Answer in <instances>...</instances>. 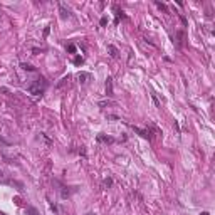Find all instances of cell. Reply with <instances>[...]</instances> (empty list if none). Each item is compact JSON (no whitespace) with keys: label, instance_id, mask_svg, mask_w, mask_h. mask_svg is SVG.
I'll list each match as a JSON object with an SVG mask.
<instances>
[{"label":"cell","instance_id":"6da1fadb","mask_svg":"<svg viewBox=\"0 0 215 215\" xmlns=\"http://www.w3.org/2000/svg\"><path fill=\"white\" fill-rule=\"evenodd\" d=\"M46 89H47V81L44 79V77H39L34 84L29 86V93L34 94V96H42Z\"/></svg>","mask_w":215,"mask_h":215},{"label":"cell","instance_id":"7a4b0ae2","mask_svg":"<svg viewBox=\"0 0 215 215\" xmlns=\"http://www.w3.org/2000/svg\"><path fill=\"white\" fill-rule=\"evenodd\" d=\"M59 8H60V17H62V19L71 17V10H69V7H67L66 4H59Z\"/></svg>","mask_w":215,"mask_h":215},{"label":"cell","instance_id":"3957f363","mask_svg":"<svg viewBox=\"0 0 215 215\" xmlns=\"http://www.w3.org/2000/svg\"><path fill=\"white\" fill-rule=\"evenodd\" d=\"M106 94L111 98L113 96V79L111 77H108L106 79Z\"/></svg>","mask_w":215,"mask_h":215},{"label":"cell","instance_id":"277c9868","mask_svg":"<svg viewBox=\"0 0 215 215\" xmlns=\"http://www.w3.org/2000/svg\"><path fill=\"white\" fill-rule=\"evenodd\" d=\"M98 141L101 143H114L113 136H106V134H98Z\"/></svg>","mask_w":215,"mask_h":215},{"label":"cell","instance_id":"5b68a950","mask_svg":"<svg viewBox=\"0 0 215 215\" xmlns=\"http://www.w3.org/2000/svg\"><path fill=\"white\" fill-rule=\"evenodd\" d=\"M131 128H133L140 136H143V138H150V133H148V131H145V129H141V128H138V126H131Z\"/></svg>","mask_w":215,"mask_h":215},{"label":"cell","instance_id":"8992f818","mask_svg":"<svg viewBox=\"0 0 215 215\" xmlns=\"http://www.w3.org/2000/svg\"><path fill=\"white\" fill-rule=\"evenodd\" d=\"M77 77H79L81 82H87V79H91V74L89 72H79L77 74Z\"/></svg>","mask_w":215,"mask_h":215},{"label":"cell","instance_id":"52a82bcc","mask_svg":"<svg viewBox=\"0 0 215 215\" xmlns=\"http://www.w3.org/2000/svg\"><path fill=\"white\" fill-rule=\"evenodd\" d=\"M108 51H109V54H111V57H118V49L114 46H108Z\"/></svg>","mask_w":215,"mask_h":215},{"label":"cell","instance_id":"ba28073f","mask_svg":"<svg viewBox=\"0 0 215 215\" xmlns=\"http://www.w3.org/2000/svg\"><path fill=\"white\" fill-rule=\"evenodd\" d=\"M111 185H113V178H106V180L103 181V187H104V188L111 187Z\"/></svg>","mask_w":215,"mask_h":215},{"label":"cell","instance_id":"9c48e42d","mask_svg":"<svg viewBox=\"0 0 215 215\" xmlns=\"http://www.w3.org/2000/svg\"><path fill=\"white\" fill-rule=\"evenodd\" d=\"M156 7H158V8H161V10H163L165 13H168V8H167V5H165V4H160V2H156Z\"/></svg>","mask_w":215,"mask_h":215},{"label":"cell","instance_id":"30bf717a","mask_svg":"<svg viewBox=\"0 0 215 215\" xmlns=\"http://www.w3.org/2000/svg\"><path fill=\"white\" fill-rule=\"evenodd\" d=\"M67 81H69V76H66V77H62V79H60V82L57 84V87H62V86H64V84L67 82Z\"/></svg>","mask_w":215,"mask_h":215},{"label":"cell","instance_id":"8fae6325","mask_svg":"<svg viewBox=\"0 0 215 215\" xmlns=\"http://www.w3.org/2000/svg\"><path fill=\"white\" fill-rule=\"evenodd\" d=\"M22 69H24V71H34V67L30 66V64H22Z\"/></svg>","mask_w":215,"mask_h":215},{"label":"cell","instance_id":"7c38bea8","mask_svg":"<svg viewBox=\"0 0 215 215\" xmlns=\"http://www.w3.org/2000/svg\"><path fill=\"white\" fill-rule=\"evenodd\" d=\"M67 51H69L71 54H74V52H76V46H72V44H69V46H67Z\"/></svg>","mask_w":215,"mask_h":215},{"label":"cell","instance_id":"4fadbf2b","mask_svg":"<svg viewBox=\"0 0 215 215\" xmlns=\"http://www.w3.org/2000/svg\"><path fill=\"white\" fill-rule=\"evenodd\" d=\"M74 64H82V57H76V59H74Z\"/></svg>","mask_w":215,"mask_h":215},{"label":"cell","instance_id":"5bb4252c","mask_svg":"<svg viewBox=\"0 0 215 215\" xmlns=\"http://www.w3.org/2000/svg\"><path fill=\"white\" fill-rule=\"evenodd\" d=\"M108 24V17H103V19H101V25H106Z\"/></svg>","mask_w":215,"mask_h":215},{"label":"cell","instance_id":"9a60e30c","mask_svg":"<svg viewBox=\"0 0 215 215\" xmlns=\"http://www.w3.org/2000/svg\"><path fill=\"white\" fill-rule=\"evenodd\" d=\"M29 214H30V215H37V210H35V208H29Z\"/></svg>","mask_w":215,"mask_h":215},{"label":"cell","instance_id":"2e32d148","mask_svg":"<svg viewBox=\"0 0 215 215\" xmlns=\"http://www.w3.org/2000/svg\"><path fill=\"white\" fill-rule=\"evenodd\" d=\"M200 215H210V214H208V212H203V214H200Z\"/></svg>","mask_w":215,"mask_h":215},{"label":"cell","instance_id":"e0dca14e","mask_svg":"<svg viewBox=\"0 0 215 215\" xmlns=\"http://www.w3.org/2000/svg\"><path fill=\"white\" fill-rule=\"evenodd\" d=\"M86 215H94V214H93V212H87V214H86Z\"/></svg>","mask_w":215,"mask_h":215},{"label":"cell","instance_id":"ac0fdd59","mask_svg":"<svg viewBox=\"0 0 215 215\" xmlns=\"http://www.w3.org/2000/svg\"><path fill=\"white\" fill-rule=\"evenodd\" d=\"M2 176H4V173H2V170H0V178H2Z\"/></svg>","mask_w":215,"mask_h":215}]
</instances>
